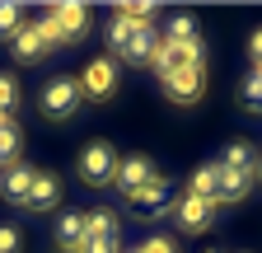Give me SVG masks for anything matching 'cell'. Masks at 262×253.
<instances>
[{
  "instance_id": "cell-16",
  "label": "cell",
  "mask_w": 262,
  "mask_h": 253,
  "mask_svg": "<svg viewBox=\"0 0 262 253\" xmlns=\"http://www.w3.org/2000/svg\"><path fill=\"white\" fill-rule=\"evenodd\" d=\"M253 183H257L253 174H229V169H220V197H215V206H234V202H244Z\"/></svg>"
},
{
  "instance_id": "cell-22",
  "label": "cell",
  "mask_w": 262,
  "mask_h": 253,
  "mask_svg": "<svg viewBox=\"0 0 262 253\" xmlns=\"http://www.w3.org/2000/svg\"><path fill=\"white\" fill-rule=\"evenodd\" d=\"M164 38H169V43H196L202 33H196V19H192V14H173V19H169V33H164Z\"/></svg>"
},
{
  "instance_id": "cell-29",
  "label": "cell",
  "mask_w": 262,
  "mask_h": 253,
  "mask_svg": "<svg viewBox=\"0 0 262 253\" xmlns=\"http://www.w3.org/2000/svg\"><path fill=\"white\" fill-rule=\"evenodd\" d=\"M257 178H262V164H257Z\"/></svg>"
},
{
  "instance_id": "cell-26",
  "label": "cell",
  "mask_w": 262,
  "mask_h": 253,
  "mask_svg": "<svg viewBox=\"0 0 262 253\" xmlns=\"http://www.w3.org/2000/svg\"><path fill=\"white\" fill-rule=\"evenodd\" d=\"M19 225H0V253H19Z\"/></svg>"
},
{
  "instance_id": "cell-17",
  "label": "cell",
  "mask_w": 262,
  "mask_h": 253,
  "mask_svg": "<svg viewBox=\"0 0 262 253\" xmlns=\"http://www.w3.org/2000/svg\"><path fill=\"white\" fill-rule=\"evenodd\" d=\"M19 150H24V132L14 117H0V164H19Z\"/></svg>"
},
{
  "instance_id": "cell-3",
  "label": "cell",
  "mask_w": 262,
  "mask_h": 253,
  "mask_svg": "<svg viewBox=\"0 0 262 253\" xmlns=\"http://www.w3.org/2000/svg\"><path fill=\"white\" fill-rule=\"evenodd\" d=\"M126 206H131V216H136V220H164V216L178 206V193H173L169 178H155V183L141 187V193H131Z\"/></svg>"
},
{
  "instance_id": "cell-28",
  "label": "cell",
  "mask_w": 262,
  "mask_h": 253,
  "mask_svg": "<svg viewBox=\"0 0 262 253\" xmlns=\"http://www.w3.org/2000/svg\"><path fill=\"white\" fill-rule=\"evenodd\" d=\"M206 253H225V248H206Z\"/></svg>"
},
{
  "instance_id": "cell-15",
  "label": "cell",
  "mask_w": 262,
  "mask_h": 253,
  "mask_svg": "<svg viewBox=\"0 0 262 253\" xmlns=\"http://www.w3.org/2000/svg\"><path fill=\"white\" fill-rule=\"evenodd\" d=\"M61 202V178L56 174H38L33 178V193H28V211H52Z\"/></svg>"
},
{
  "instance_id": "cell-4",
  "label": "cell",
  "mask_w": 262,
  "mask_h": 253,
  "mask_svg": "<svg viewBox=\"0 0 262 253\" xmlns=\"http://www.w3.org/2000/svg\"><path fill=\"white\" fill-rule=\"evenodd\" d=\"M150 66L159 71V80L164 75H178L187 66H206V47H202V38H196V43H169V38H159Z\"/></svg>"
},
{
  "instance_id": "cell-14",
  "label": "cell",
  "mask_w": 262,
  "mask_h": 253,
  "mask_svg": "<svg viewBox=\"0 0 262 253\" xmlns=\"http://www.w3.org/2000/svg\"><path fill=\"white\" fill-rule=\"evenodd\" d=\"M47 52H52V47H47V38L38 33V19L24 24L19 33H14V56H19V61H38V56H47Z\"/></svg>"
},
{
  "instance_id": "cell-9",
  "label": "cell",
  "mask_w": 262,
  "mask_h": 253,
  "mask_svg": "<svg viewBox=\"0 0 262 253\" xmlns=\"http://www.w3.org/2000/svg\"><path fill=\"white\" fill-rule=\"evenodd\" d=\"M159 178V169H155V160L150 155H126V160L117 164V178H113V187L122 197H131V193H141L145 183H155Z\"/></svg>"
},
{
  "instance_id": "cell-6",
  "label": "cell",
  "mask_w": 262,
  "mask_h": 253,
  "mask_svg": "<svg viewBox=\"0 0 262 253\" xmlns=\"http://www.w3.org/2000/svg\"><path fill=\"white\" fill-rule=\"evenodd\" d=\"M42 113L47 117H75V108L84 103V94H80V80H71V75H56L47 89H42Z\"/></svg>"
},
{
  "instance_id": "cell-2",
  "label": "cell",
  "mask_w": 262,
  "mask_h": 253,
  "mask_svg": "<svg viewBox=\"0 0 262 253\" xmlns=\"http://www.w3.org/2000/svg\"><path fill=\"white\" fill-rule=\"evenodd\" d=\"M117 150L108 145V141H89L84 150H80V160H75V169H80V178L89 183V187H113V178H117Z\"/></svg>"
},
{
  "instance_id": "cell-8",
  "label": "cell",
  "mask_w": 262,
  "mask_h": 253,
  "mask_svg": "<svg viewBox=\"0 0 262 253\" xmlns=\"http://www.w3.org/2000/svg\"><path fill=\"white\" fill-rule=\"evenodd\" d=\"M159 85H164V94H169V103L187 108V103H196V99L206 94V66H187V71H178V75H164Z\"/></svg>"
},
{
  "instance_id": "cell-24",
  "label": "cell",
  "mask_w": 262,
  "mask_h": 253,
  "mask_svg": "<svg viewBox=\"0 0 262 253\" xmlns=\"http://www.w3.org/2000/svg\"><path fill=\"white\" fill-rule=\"evenodd\" d=\"M24 28V10L19 5H0V38H14Z\"/></svg>"
},
{
  "instance_id": "cell-21",
  "label": "cell",
  "mask_w": 262,
  "mask_h": 253,
  "mask_svg": "<svg viewBox=\"0 0 262 253\" xmlns=\"http://www.w3.org/2000/svg\"><path fill=\"white\" fill-rule=\"evenodd\" d=\"M239 108H244V113H262V75H257V71L239 85Z\"/></svg>"
},
{
  "instance_id": "cell-1",
  "label": "cell",
  "mask_w": 262,
  "mask_h": 253,
  "mask_svg": "<svg viewBox=\"0 0 262 253\" xmlns=\"http://www.w3.org/2000/svg\"><path fill=\"white\" fill-rule=\"evenodd\" d=\"M103 38H108V47H113L122 61H131V66H145V61L155 56V47H159L155 24H131V19H122V14L108 19Z\"/></svg>"
},
{
  "instance_id": "cell-10",
  "label": "cell",
  "mask_w": 262,
  "mask_h": 253,
  "mask_svg": "<svg viewBox=\"0 0 262 253\" xmlns=\"http://www.w3.org/2000/svg\"><path fill=\"white\" fill-rule=\"evenodd\" d=\"M47 14L61 28V43H80L89 33V5H52Z\"/></svg>"
},
{
  "instance_id": "cell-11",
  "label": "cell",
  "mask_w": 262,
  "mask_h": 253,
  "mask_svg": "<svg viewBox=\"0 0 262 253\" xmlns=\"http://www.w3.org/2000/svg\"><path fill=\"white\" fill-rule=\"evenodd\" d=\"M33 178H38V169H28L24 160L5 169V178H0V197L14 202V206H28V193H33Z\"/></svg>"
},
{
  "instance_id": "cell-5",
  "label": "cell",
  "mask_w": 262,
  "mask_h": 253,
  "mask_svg": "<svg viewBox=\"0 0 262 253\" xmlns=\"http://www.w3.org/2000/svg\"><path fill=\"white\" fill-rule=\"evenodd\" d=\"M80 94L94 103H108L113 94H117V66H113V56H94L84 75H80Z\"/></svg>"
},
{
  "instance_id": "cell-12",
  "label": "cell",
  "mask_w": 262,
  "mask_h": 253,
  "mask_svg": "<svg viewBox=\"0 0 262 253\" xmlns=\"http://www.w3.org/2000/svg\"><path fill=\"white\" fill-rule=\"evenodd\" d=\"M215 164H220V169H229V174H253V178H257L262 155H257V145H253V141H229V145H225V155H220Z\"/></svg>"
},
{
  "instance_id": "cell-7",
  "label": "cell",
  "mask_w": 262,
  "mask_h": 253,
  "mask_svg": "<svg viewBox=\"0 0 262 253\" xmlns=\"http://www.w3.org/2000/svg\"><path fill=\"white\" fill-rule=\"evenodd\" d=\"M215 202H206V197H192V193H178V206H173V220H178V230H187V235H206L211 225H215Z\"/></svg>"
},
{
  "instance_id": "cell-20",
  "label": "cell",
  "mask_w": 262,
  "mask_h": 253,
  "mask_svg": "<svg viewBox=\"0 0 262 253\" xmlns=\"http://www.w3.org/2000/svg\"><path fill=\"white\" fill-rule=\"evenodd\" d=\"M84 225H89V235H117V211L94 206V211H84Z\"/></svg>"
},
{
  "instance_id": "cell-19",
  "label": "cell",
  "mask_w": 262,
  "mask_h": 253,
  "mask_svg": "<svg viewBox=\"0 0 262 253\" xmlns=\"http://www.w3.org/2000/svg\"><path fill=\"white\" fill-rule=\"evenodd\" d=\"M113 14H122L131 24H155L159 19V5H155V0H126V5H117Z\"/></svg>"
},
{
  "instance_id": "cell-27",
  "label": "cell",
  "mask_w": 262,
  "mask_h": 253,
  "mask_svg": "<svg viewBox=\"0 0 262 253\" xmlns=\"http://www.w3.org/2000/svg\"><path fill=\"white\" fill-rule=\"evenodd\" d=\"M248 52H253V66H262V28H253V38H248Z\"/></svg>"
},
{
  "instance_id": "cell-25",
  "label": "cell",
  "mask_w": 262,
  "mask_h": 253,
  "mask_svg": "<svg viewBox=\"0 0 262 253\" xmlns=\"http://www.w3.org/2000/svg\"><path fill=\"white\" fill-rule=\"evenodd\" d=\"M131 253H178V244L173 239H164V235H155V239H145V244H136Z\"/></svg>"
},
{
  "instance_id": "cell-18",
  "label": "cell",
  "mask_w": 262,
  "mask_h": 253,
  "mask_svg": "<svg viewBox=\"0 0 262 253\" xmlns=\"http://www.w3.org/2000/svg\"><path fill=\"white\" fill-rule=\"evenodd\" d=\"M187 193H192V197H206V202H215V197H220V164H202V169L192 174Z\"/></svg>"
},
{
  "instance_id": "cell-13",
  "label": "cell",
  "mask_w": 262,
  "mask_h": 253,
  "mask_svg": "<svg viewBox=\"0 0 262 253\" xmlns=\"http://www.w3.org/2000/svg\"><path fill=\"white\" fill-rule=\"evenodd\" d=\"M84 239H89L84 211H66V216H56V253H80Z\"/></svg>"
},
{
  "instance_id": "cell-23",
  "label": "cell",
  "mask_w": 262,
  "mask_h": 253,
  "mask_svg": "<svg viewBox=\"0 0 262 253\" xmlns=\"http://www.w3.org/2000/svg\"><path fill=\"white\" fill-rule=\"evenodd\" d=\"M80 253H122V239L117 235H89L80 244Z\"/></svg>"
}]
</instances>
